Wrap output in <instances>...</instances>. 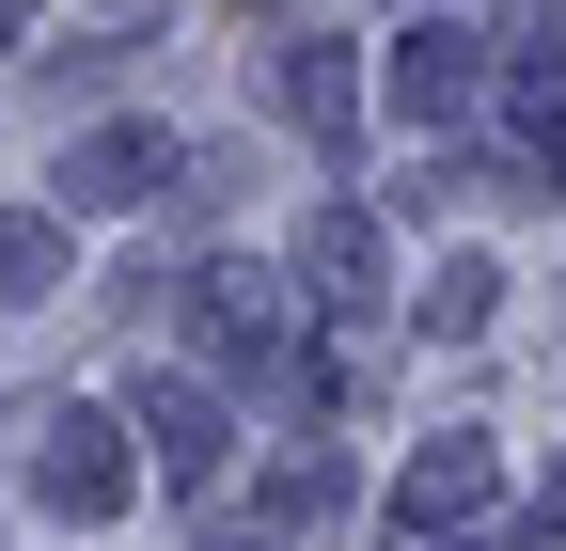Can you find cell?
<instances>
[{"label":"cell","instance_id":"cell-2","mask_svg":"<svg viewBox=\"0 0 566 551\" xmlns=\"http://www.w3.org/2000/svg\"><path fill=\"white\" fill-rule=\"evenodd\" d=\"M394 111H409V126H457V111H472V32H409V48H394Z\"/></svg>","mask_w":566,"mask_h":551},{"label":"cell","instance_id":"cell-6","mask_svg":"<svg viewBox=\"0 0 566 551\" xmlns=\"http://www.w3.org/2000/svg\"><path fill=\"white\" fill-rule=\"evenodd\" d=\"M142 426H158V472H174V489H205V472H221V409H205V394H158Z\"/></svg>","mask_w":566,"mask_h":551},{"label":"cell","instance_id":"cell-7","mask_svg":"<svg viewBox=\"0 0 566 551\" xmlns=\"http://www.w3.org/2000/svg\"><path fill=\"white\" fill-rule=\"evenodd\" d=\"M48 284H63V221H32V205H17V221H0V315L48 300Z\"/></svg>","mask_w":566,"mask_h":551},{"label":"cell","instance_id":"cell-3","mask_svg":"<svg viewBox=\"0 0 566 551\" xmlns=\"http://www.w3.org/2000/svg\"><path fill=\"white\" fill-rule=\"evenodd\" d=\"M158 174H174V143H158V126H111V143H80V158H63V189H80V205H142Z\"/></svg>","mask_w":566,"mask_h":551},{"label":"cell","instance_id":"cell-4","mask_svg":"<svg viewBox=\"0 0 566 551\" xmlns=\"http://www.w3.org/2000/svg\"><path fill=\"white\" fill-rule=\"evenodd\" d=\"M300 268H315V284H331L346 315H378V221H363V205H331V221L300 237Z\"/></svg>","mask_w":566,"mask_h":551},{"label":"cell","instance_id":"cell-1","mask_svg":"<svg viewBox=\"0 0 566 551\" xmlns=\"http://www.w3.org/2000/svg\"><path fill=\"white\" fill-rule=\"evenodd\" d=\"M32 505H63V520H111V505H126V457H111L95 409H63V426L32 441Z\"/></svg>","mask_w":566,"mask_h":551},{"label":"cell","instance_id":"cell-5","mask_svg":"<svg viewBox=\"0 0 566 551\" xmlns=\"http://www.w3.org/2000/svg\"><path fill=\"white\" fill-rule=\"evenodd\" d=\"M268 95L300 111L315 143H346V48H283V63H268Z\"/></svg>","mask_w":566,"mask_h":551},{"label":"cell","instance_id":"cell-8","mask_svg":"<svg viewBox=\"0 0 566 551\" xmlns=\"http://www.w3.org/2000/svg\"><path fill=\"white\" fill-rule=\"evenodd\" d=\"M472 505H488V457H472V441L409 457V520H472Z\"/></svg>","mask_w":566,"mask_h":551}]
</instances>
